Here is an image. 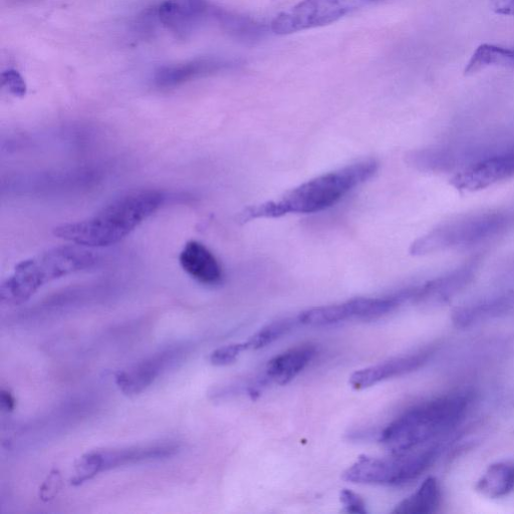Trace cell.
Segmentation results:
<instances>
[{"label":"cell","mask_w":514,"mask_h":514,"mask_svg":"<svg viewBox=\"0 0 514 514\" xmlns=\"http://www.w3.org/2000/svg\"><path fill=\"white\" fill-rule=\"evenodd\" d=\"M166 201L157 190L125 194L85 220L63 224L54 234L74 244L93 248L114 245L153 215Z\"/></svg>","instance_id":"2"},{"label":"cell","mask_w":514,"mask_h":514,"mask_svg":"<svg viewBox=\"0 0 514 514\" xmlns=\"http://www.w3.org/2000/svg\"><path fill=\"white\" fill-rule=\"evenodd\" d=\"M385 0H302L300 4L279 15L271 30L288 36L334 24L343 18Z\"/></svg>","instance_id":"7"},{"label":"cell","mask_w":514,"mask_h":514,"mask_svg":"<svg viewBox=\"0 0 514 514\" xmlns=\"http://www.w3.org/2000/svg\"><path fill=\"white\" fill-rule=\"evenodd\" d=\"M471 403L466 393L447 394L421 403L396 418L380 434L391 454H401L436 442L464 419Z\"/></svg>","instance_id":"3"},{"label":"cell","mask_w":514,"mask_h":514,"mask_svg":"<svg viewBox=\"0 0 514 514\" xmlns=\"http://www.w3.org/2000/svg\"><path fill=\"white\" fill-rule=\"evenodd\" d=\"M476 489L488 498H501L514 490V463L499 462L487 468Z\"/></svg>","instance_id":"20"},{"label":"cell","mask_w":514,"mask_h":514,"mask_svg":"<svg viewBox=\"0 0 514 514\" xmlns=\"http://www.w3.org/2000/svg\"><path fill=\"white\" fill-rule=\"evenodd\" d=\"M213 18L219 22L227 33L245 42L263 39L267 33L263 24L244 16L215 9Z\"/></svg>","instance_id":"22"},{"label":"cell","mask_w":514,"mask_h":514,"mask_svg":"<svg viewBox=\"0 0 514 514\" xmlns=\"http://www.w3.org/2000/svg\"><path fill=\"white\" fill-rule=\"evenodd\" d=\"M297 325L296 319H284L273 322L251 336L245 343L247 350H260L270 346L290 333Z\"/></svg>","instance_id":"24"},{"label":"cell","mask_w":514,"mask_h":514,"mask_svg":"<svg viewBox=\"0 0 514 514\" xmlns=\"http://www.w3.org/2000/svg\"><path fill=\"white\" fill-rule=\"evenodd\" d=\"M182 269L195 281L206 286L222 282L223 272L215 255L202 243L189 241L180 253Z\"/></svg>","instance_id":"14"},{"label":"cell","mask_w":514,"mask_h":514,"mask_svg":"<svg viewBox=\"0 0 514 514\" xmlns=\"http://www.w3.org/2000/svg\"><path fill=\"white\" fill-rule=\"evenodd\" d=\"M441 446L432 443L391 457L361 456L343 474V479L356 484L401 486L416 480L439 457Z\"/></svg>","instance_id":"6"},{"label":"cell","mask_w":514,"mask_h":514,"mask_svg":"<svg viewBox=\"0 0 514 514\" xmlns=\"http://www.w3.org/2000/svg\"><path fill=\"white\" fill-rule=\"evenodd\" d=\"M341 502L343 503L345 509L349 513H356V514H366V504L364 500L356 494L355 492L344 489L341 492Z\"/></svg>","instance_id":"26"},{"label":"cell","mask_w":514,"mask_h":514,"mask_svg":"<svg viewBox=\"0 0 514 514\" xmlns=\"http://www.w3.org/2000/svg\"><path fill=\"white\" fill-rule=\"evenodd\" d=\"M513 306L512 296H499L457 309L453 313L452 321L457 328L465 329L505 315Z\"/></svg>","instance_id":"18"},{"label":"cell","mask_w":514,"mask_h":514,"mask_svg":"<svg viewBox=\"0 0 514 514\" xmlns=\"http://www.w3.org/2000/svg\"><path fill=\"white\" fill-rule=\"evenodd\" d=\"M96 253L89 247L66 245L50 249L22 262L0 289L2 303L22 305L45 285L93 268L99 261Z\"/></svg>","instance_id":"4"},{"label":"cell","mask_w":514,"mask_h":514,"mask_svg":"<svg viewBox=\"0 0 514 514\" xmlns=\"http://www.w3.org/2000/svg\"><path fill=\"white\" fill-rule=\"evenodd\" d=\"M214 11L207 0H166L158 10V17L169 30L185 36L213 17Z\"/></svg>","instance_id":"11"},{"label":"cell","mask_w":514,"mask_h":514,"mask_svg":"<svg viewBox=\"0 0 514 514\" xmlns=\"http://www.w3.org/2000/svg\"><path fill=\"white\" fill-rule=\"evenodd\" d=\"M98 173L92 169H78L63 172H48L25 176L23 179L12 181L17 183V190L47 191L61 188L77 187L95 182Z\"/></svg>","instance_id":"17"},{"label":"cell","mask_w":514,"mask_h":514,"mask_svg":"<svg viewBox=\"0 0 514 514\" xmlns=\"http://www.w3.org/2000/svg\"><path fill=\"white\" fill-rule=\"evenodd\" d=\"M431 356L432 352L424 351L359 370L351 376L350 385L355 390H364L383 381L410 374L427 364Z\"/></svg>","instance_id":"12"},{"label":"cell","mask_w":514,"mask_h":514,"mask_svg":"<svg viewBox=\"0 0 514 514\" xmlns=\"http://www.w3.org/2000/svg\"><path fill=\"white\" fill-rule=\"evenodd\" d=\"M231 62L219 58H203L181 65L160 68L154 77L158 88L169 89L226 70Z\"/></svg>","instance_id":"15"},{"label":"cell","mask_w":514,"mask_h":514,"mask_svg":"<svg viewBox=\"0 0 514 514\" xmlns=\"http://www.w3.org/2000/svg\"><path fill=\"white\" fill-rule=\"evenodd\" d=\"M245 343L223 346L211 353L209 361L213 366L223 367L234 363L246 351Z\"/></svg>","instance_id":"25"},{"label":"cell","mask_w":514,"mask_h":514,"mask_svg":"<svg viewBox=\"0 0 514 514\" xmlns=\"http://www.w3.org/2000/svg\"><path fill=\"white\" fill-rule=\"evenodd\" d=\"M489 67H514V49L483 44L472 54L464 74L474 75Z\"/></svg>","instance_id":"21"},{"label":"cell","mask_w":514,"mask_h":514,"mask_svg":"<svg viewBox=\"0 0 514 514\" xmlns=\"http://www.w3.org/2000/svg\"><path fill=\"white\" fill-rule=\"evenodd\" d=\"M0 403H2V407L9 412L13 411L16 407L15 397L7 390H3L2 394H0Z\"/></svg>","instance_id":"29"},{"label":"cell","mask_w":514,"mask_h":514,"mask_svg":"<svg viewBox=\"0 0 514 514\" xmlns=\"http://www.w3.org/2000/svg\"><path fill=\"white\" fill-rule=\"evenodd\" d=\"M3 85L16 96H24L27 92V86L23 77L14 70L7 71L2 75Z\"/></svg>","instance_id":"27"},{"label":"cell","mask_w":514,"mask_h":514,"mask_svg":"<svg viewBox=\"0 0 514 514\" xmlns=\"http://www.w3.org/2000/svg\"><path fill=\"white\" fill-rule=\"evenodd\" d=\"M185 347H172L138 362L116 375V383L126 395H136L147 389L163 372L181 360Z\"/></svg>","instance_id":"10"},{"label":"cell","mask_w":514,"mask_h":514,"mask_svg":"<svg viewBox=\"0 0 514 514\" xmlns=\"http://www.w3.org/2000/svg\"><path fill=\"white\" fill-rule=\"evenodd\" d=\"M299 325L308 327H329L353 320L349 302L312 308L297 317Z\"/></svg>","instance_id":"23"},{"label":"cell","mask_w":514,"mask_h":514,"mask_svg":"<svg viewBox=\"0 0 514 514\" xmlns=\"http://www.w3.org/2000/svg\"><path fill=\"white\" fill-rule=\"evenodd\" d=\"M316 354L317 349L311 345L291 349L269 362L263 378L267 384L287 385L309 366Z\"/></svg>","instance_id":"16"},{"label":"cell","mask_w":514,"mask_h":514,"mask_svg":"<svg viewBox=\"0 0 514 514\" xmlns=\"http://www.w3.org/2000/svg\"><path fill=\"white\" fill-rule=\"evenodd\" d=\"M177 451L178 446L171 443L93 451L78 462L72 484L81 485L104 471L118 467L165 459Z\"/></svg>","instance_id":"8"},{"label":"cell","mask_w":514,"mask_h":514,"mask_svg":"<svg viewBox=\"0 0 514 514\" xmlns=\"http://www.w3.org/2000/svg\"><path fill=\"white\" fill-rule=\"evenodd\" d=\"M514 176V145L498 152L481 156L457 175L451 183L462 191H477L488 188Z\"/></svg>","instance_id":"9"},{"label":"cell","mask_w":514,"mask_h":514,"mask_svg":"<svg viewBox=\"0 0 514 514\" xmlns=\"http://www.w3.org/2000/svg\"><path fill=\"white\" fill-rule=\"evenodd\" d=\"M441 501L440 486L436 478H427L409 497L393 510L395 514H430L437 511Z\"/></svg>","instance_id":"19"},{"label":"cell","mask_w":514,"mask_h":514,"mask_svg":"<svg viewBox=\"0 0 514 514\" xmlns=\"http://www.w3.org/2000/svg\"><path fill=\"white\" fill-rule=\"evenodd\" d=\"M376 160L360 161L318 176L287 193L280 200L268 201L246 208L240 220L277 218L288 214H310L323 211L356 187L370 180L378 171Z\"/></svg>","instance_id":"1"},{"label":"cell","mask_w":514,"mask_h":514,"mask_svg":"<svg viewBox=\"0 0 514 514\" xmlns=\"http://www.w3.org/2000/svg\"><path fill=\"white\" fill-rule=\"evenodd\" d=\"M488 2L495 14L514 17V0H488Z\"/></svg>","instance_id":"28"},{"label":"cell","mask_w":514,"mask_h":514,"mask_svg":"<svg viewBox=\"0 0 514 514\" xmlns=\"http://www.w3.org/2000/svg\"><path fill=\"white\" fill-rule=\"evenodd\" d=\"M514 223V212L488 211L445 222L417 239L410 248L413 255L467 248L502 234Z\"/></svg>","instance_id":"5"},{"label":"cell","mask_w":514,"mask_h":514,"mask_svg":"<svg viewBox=\"0 0 514 514\" xmlns=\"http://www.w3.org/2000/svg\"><path fill=\"white\" fill-rule=\"evenodd\" d=\"M476 265L470 264L414 288L413 302L440 305L461 293L473 281Z\"/></svg>","instance_id":"13"}]
</instances>
